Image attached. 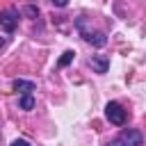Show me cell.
Returning a JSON list of instances; mask_svg holds the SVG:
<instances>
[{"label":"cell","instance_id":"6da1fadb","mask_svg":"<svg viewBox=\"0 0 146 146\" xmlns=\"http://www.w3.org/2000/svg\"><path fill=\"white\" fill-rule=\"evenodd\" d=\"M75 27H78V32L82 34V39H84V41H89V43H94V46H98V48L107 43L105 32H94V30H87V25H84V18H82V16L75 21Z\"/></svg>","mask_w":146,"mask_h":146},{"label":"cell","instance_id":"7a4b0ae2","mask_svg":"<svg viewBox=\"0 0 146 146\" xmlns=\"http://www.w3.org/2000/svg\"><path fill=\"white\" fill-rule=\"evenodd\" d=\"M144 144V137H141V132H137V130H123L116 139H112L107 146H141Z\"/></svg>","mask_w":146,"mask_h":146},{"label":"cell","instance_id":"3957f363","mask_svg":"<svg viewBox=\"0 0 146 146\" xmlns=\"http://www.w3.org/2000/svg\"><path fill=\"white\" fill-rule=\"evenodd\" d=\"M105 116H107V121L110 123H114V125H123L125 123V110L119 105V103H107V107H105Z\"/></svg>","mask_w":146,"mask_h":146},{"label":"cell","instance_id":"277c9868","mask_svg":"<svg viewBox=\"0 0 146 146\" xmlns=\"http://www.w3.org/2000/svg\"><path fill=\"white\" fill-rule=\"evenodd\" d=\"M16 25H18V9H14V7L5 9V11L0 14V27H2L5 32H14Z\"/></svg>","mask_w":146,"mask_h":146},{"label":"cell","instance_id":"5b68a950","mask_svg":"<svg viewBox=\"0 0 146 146\" xmlns=\"http://www.w3.org/2000/svg\"><path fill=\"white\" fill-rule=\"evenodd\" d=\"M89 66H91L96 73H107V68H110V59L103 57V55H94V57L89 59Z\"/></svg>","mask_w":146,"mask_h":146},{"label":"cell","instance_id":"8992f818","mask_svg":"<svg viewBox=\"0 0 146 146\" xmlns=\"http://www.w3.org/2000/svg\"><path fill=\"white\" fill-rule=\"evenodd\" d=\"M11 87H14V91H16V94H23V96L34 91V82H30V80H14V84H11Z\"/></svg>","mask_w":146,"mask_h":146},{"label":"cell","instance_id":"52a82bcc","mask_svg":"<svg viewBox=\"0 0 146 146\" xmlns=\"http://www.w3.org/2000/svg\"><path fill=\"white\" fill-rule=\"evenodd\" d=\"M18 105H21V110H32V107H34V96H32V94H25V96H21Z\"/></svg>","mask_w":146,"mask_h":146},{"label":"cell","instance_id":"ba28073f","mask_svg":"<svg viewBox=\"0 0 146 146\" xmlns=\"http://www.w3.org/2000/svg\"><path fill=\"white\" fill-rule=\"evenodd\" d=\"M71 62H73V50H66V52H64V55L59 57V62H57V66H59V68H64V66H68Z\"/></svg>","mask_w":146,"mask_h":146},{"label":"cell","instance_id":"9c48e42d","mask_svg":"<svg viewBox=\"0 0 146 146\" xmlns=\"http://www.w3.org/2000/svg\"><path fill=\"white\" fill-rule=\"evenodd\" d=\"M11 146H30V144H27L25 139H14V141H11Z\"/></svg>","mask_w":146,"mask_h":146},{"label":"cell","instance_id":"30bf717a","mask_svg":"<svg viewBox=\"0 0 146 146\" xmlns=\"http://www.w3.org/2000/svg\"><path fill=\"white\" fill-rule=\"evenodd\" d=\"M50 2H52L55 7H66V2H68V0H50Z\"/></svg>","mask_w":146,"mask_h":146},{"label":"cell","instance_id":"8fae6325","mask_svg":"<svg viewBox=\"0 0 146 146\" xmlns=\"http://www.w3.org/2000/svg\"><path fill=\"white\" fill-rule=\"evenodd\" d=\"M25 14H27V16H36V9H34V7H25Z\"/></svg>","mask_w":146,"mask_h":146},{"label":"cell","instance_id":"7c38bea8","mask_svg":"<svg viewBox=\"0 0 146 146\" xmlns=\"http://www.w3.org/2000/svg\"><path fill=\"white\" fill-rule=\"evenodd\" d=\"M2 46H5V39H2V36H0V48H2Z\"/></svg>","mask_w":146,"mask_h":146}]
</instances>
